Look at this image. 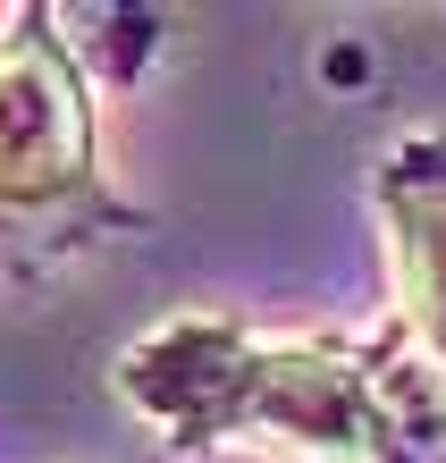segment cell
Masks as SVG:
<instances>
[{
    "label": "cell",
    "mask_w": 446,
    "mask_h": 463,
    "mask_svg": "<svg viewBox=\"0 0 446 463\" xmlns=\"http://www.w3.org/2000/svg\"><path fill=\"white\" fill-rule=\"evenodd\" d=\"M119 404L160 447L362 463L371 337H270L236 312H169L119 354Z\"/></svg>",
    "instance_id": "1"
},
{
    "label": "cell",
    "mask_w": 446,
    "mask_h": 463,
    "mask_svg": "<svg viewBox=\"0 0 446 463\" xmlns=\"http://www.w3.org/2000/svg\"><path fill=\"white\" fill-rule=\"evenodd\" d=\"M51 9H17L0 34V261L68 253L144 228L101 185L93 93Z\"/></svg>",
    "instance_id": "2"
},
{
    "label": "cell",
    "mask_w": 446,
    "mask_h": 463,
    "mask_svg": "<svg viewBox=\"0 0 446 463\" xmlns=\"http://www.w3.org/2000/svg\"><path fill=\"white\" fill-rule=\"evenodd\" d=\"M379 236H387V287H396V329L446 371V127L404 135L371 177Z\"/></svg>",
    "instance_id": "3"
},
{
    "label": "cell",
    "mask_w": 446,
    "mask_h": 463,
    "mask_svg": "<svg viewBox=\"0 0 446 463\" xmlns=\"http://www.w3.org/2000/svg\"><path fill=\"white\" fill-rule=\"evenodd\" d=\"M362 463H446V371L396 320L371 329V439Z\"/></svg>",
    "instance_id": "4"
}]
</instances>
